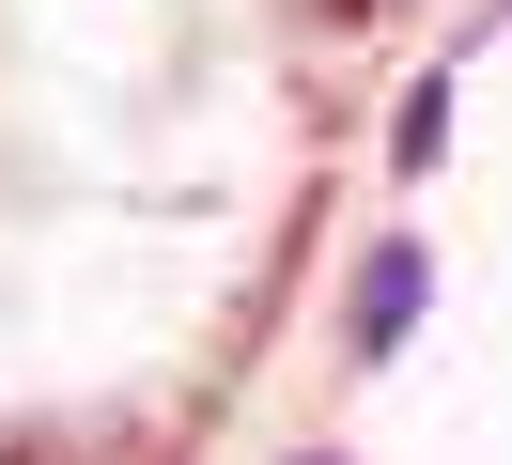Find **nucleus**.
<instances>
[{"label": "nucleus", "instance_id": "obj_1", "mask_svg": "<svg viewBox=\"0 0 512 465\" xmlns=\"http://www.w3.org/2000/svg\"><path fill=\"white\" fill-rule=\"evenodd\" d=\"M404 310H419V248H373V279H357V341H404Z\"/></svg>", "mask_w": 512, "mask_h": 465}, {"label": "nucleus", "instance_id": "obj_2", "mask_svg": "<svg viewBox=\"0 0 512 465\" xmlns=\"http://www.w3.org/2000/svg\"><path fill=\"white\" fill-rule=\"evenodd\" d=\"M0 465H94V434H16Z\"/></svg>", "mask_w": 512, "mask_h": 465}]
</instances>
